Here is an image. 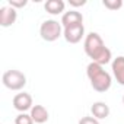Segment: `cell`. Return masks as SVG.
Masks as SVG:
<instances>
[{
  "label": "cell",
  "mask_w": 124,
  "mask_h": 124,
  "mask_svg": "<svg viewBox=\"0 0 124 124\" xmlns=\"http://www.w3.org/2000/svg\"><path fill=\"white\" fill-rule=\"evenodd\" d=\"M39 35H41V38L44 41L54 42L63 35V25H61V22H58V21L47 19L39 26Z\"/></svg>",
  "instance_id": "cell-3"
},
{
  "label": "cell",
  "mask_w": 124,
  "mask_h": 124,
  "mask_svg": "<svg viewBox=\"0 0 124 124\" xmlns=\"http://www.w3.org/2000/svg\"><path fill=\"white\" fill-rule=\"evenodd\" d=\"M26 0H9V6H12L13 9H21L26 6Z\"/></svg>",
  "instance_id": "cell-15"
},
{
  "label": "cell",
  "mask_w": 124,
  "mask_h": 124,
  "mask_svg": "<svg viewBox=\"0 0 124 124\" xmlns=\"http://www.w3.org/2000/svg\"><path fill=\"white\" fill-rule=\"evenodd\" d=\"M86 75H88V79L91 82V86L93 88V91L96 92H107L109 88H111V83H112V79H111V75L104 70V67L98 63H89L88 67H86Z\"/></svg>",
  "instance_id": "cell-2"
},
{
  "label": "cell",
  "mask_w": 124,
  "mask_h": 124,
  "mask_svg": "<svg viewBox=\"0 0 124 124\" xmlns=\"http://www.w3.org/2000/svg\"><path fill=\"white\" fill-rule=\"evenodd\" d=\"M83 50H85L86 55L89 58H92L93 63H98L101 66L108 64L112 58L111 50L108 47H105V44H104V41L98 32H89L85 37Z\"/></svg>",
  "instance_id": "cell-1"
},
{
  "label": "cell",
  "mask_w": 124,
  "mask_h": 124,
  "mask_svg": "<svg viewBox=\"0 0 124 124\" xmlns=\"http://www.w3.org/2000/svg\"><path fill=\"white\" fill-rule=\"evenodd\" d=\"M102 5L109 10H117L123 6V0H104Z\"/></svg>",
  "instance_id": "cell-14"
},
{
  "label": "cell",
  "mask_w": 124,
  "mask_h": 124,
  "mask_svg": "<svg viewBox=\"0 0 124 124\" xmlns=\"http://www.w3.org/2000/svg\"><path fill=\"white\" fill-rule=\"evenodd\" d=\"M91 112H92V117H95L96 120H104L109 115V107L102 102V101H98V102H93L92 107H91Z\"/></svg>",
  "instance_id": "cell-10"
},
{
  "label": "cell",
  "mask_w": 124,
  "mask_h": 124,
  "mask_svg": "<svg viewBox=\"0 0 124 124\" xmlns=\"http://www.w3.org/2000/svg\"><path fill=\"white\" fill-rule=\"evenodd\" d=\"M79 124H99V120H96L92 115H88V117H82L79 120Z\"/></svg>",
  "instance_id": "cell-16"
},
{
  "label": "cell",
  "mask_w": 124,
  "mask_h": 124,
  "mask_svg": "<svg viewBox=\"0 0 124 124\" xmlns=\"http://www.w3.org/2000/svg\"><path fill=\"white\" fill-rule=\"evenodd\" d=\"M64 2L63 0H47L44 8L50 15H60L64 12Z\"/></svg>",
  "instance_id": "cell-12"
},
{
  "label": "cell",
  "mask_w": 124,
  "mask_h": 124,
  "mask_svg": "<svg viewBox=\"0 0 124 124\" xmlns=\"http://www.w3.org/2000/svg\"><path fill=\"white\" fill-rule=\"evenodd\" d=\"M18 19V12L12 6H2L0 8V25L3 28L12 26Z\"/></svg>",
  "instance_id": "cell-7"
},
{
  "label": "cell",
  "mask_w": 124,
  "mask_h": 124,
  "mask_svg": "<svg viewBox=\"0 0 124 124\" xmlns=\"http://www.w3.org/2000/svg\"><path fill=\"white\" fill-rule=\"evenodd\" d=\"M15 124H34V120H32L31 114L21 112V114L15 118Z\"/></svg>",
  "instance_id": "cell-13"
},
{
  "label": "cell",
  "mask_w": 124,
  "mask_h": 124,
  "mask_svg": "<svg viewBox=\"0 0 124 124\" xmlns=\"http://www.w3.org/2000/svg\"><path fill=\"white\" fill-rule=\"evenodd\" d=\"M111 69H112V75H114L115 80L121 86H124V55H118L112 60Z\"/></svg>",
  "instance_id": "cell-9"
},
{
  "label": "cell",
  "mask_w": 124,
  "mask_h": 124,
  "mask_svg": "<svg viewBox=\"0 0 124 124\" xmlns=\"http://www.w3.org/2000/svg\"><path fill=\"white\" fill-rule=\"evenodd\" d=\"M13 108L18 109L19 112H26L28 109H32L34 104H32V96L28 93V92H21V93H16L13 96Z\"/></svg>",
  "instance_id": "cell-6"
},
{
  "label": "cell",
  "mask_w": 124,
  "mask_h": 124,
  "mask_svg": "<svg viewBox=\"0 0 124 124\" xmlns=\"http://www.w3.org/2000/svg\"><path fill=\"white\" fill-rule=\"evenodd\" d=\"M63 37H64V39L69 44H78V42H80L82 38L85 37V26H83V23L63 28Z\"/></svg>",
  "instance_id": "cell-5"
},
{
  "label": "cell",
  "mask_w": 124,
  "mask_h": 124,
  "mask_svg": "<svg viewBox=\"0 0 124 124\" xmlns=\"http://www.w3.org/2000/svg\"><path fill=\"white\" fill-rule=\"evenodd\" d=\"M123 105H124V95H123Z\"/></svg>",
  "instance_id": "cell-18"
},
{
  "label": "cell",
  "mask_w": 124,
  "mask_h": 124,
  "mask_svg": "<svg viewBox=\"0 0 124 124\" xmlns=\"http://www.w3.org/2000/svg\"><path fill=\"white\" fill-rule=\"evenodd\" d=\"M2 82L10 91H21L26 85V76L19 70H8L3 73Z\"/></svg>",
  "instance_id": "cell-4"
},
{
  "label": "cell",
  "mask_w": 124,
  "mask_h": 124,
  "mask_svg": "<svg viewBox=\"0 0 124 124\" xmlns=\"http://www.w3.org/2000/svg\"><path fill=\"white\" fill-rule=\"evenodd\" d=\"M80 23H83V15L80 12H78L76 9L64 12L63 16H61V25H63V28L75 26V25H80Z\"/></svg>",
  "instance_id": "cell-8"
},
{
  "label": "cell",
  "mask_w": 124,
  "mask_h": 124,
  "mask_svg": "<svg viewBox=\"0 0 124 124\" xmlns=\"http://www.w3.org/2000/svg\"><path fill=\"white\" fill-rule=\"evenodd\" d=\"M69 3L73 8H80V6H85L86 5V0H69Z\"/></svg>",
  "instance_id": "cell-17"
},
{
  "label": "cell",
  "mask_w": 124,
  "mask_h": 124,
  "mask_svg": "<svg viewBox=\"0 0 124 124\" xmlns=\"http://www.w3.org/2000/svg\"><path fill=\"white\" fill-rule=\"evenodd\" d=\"M31 117H32L34 123L44 124L48 121V111L44 105H34L31 109Z\"/></svg>",
  "instance_id": "cell-11"
}]
</instances>
